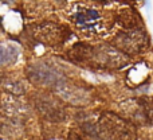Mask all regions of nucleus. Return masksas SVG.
I'll return each mask as SVG.
<instances>
[{"label":"nucleus","mask_w":153,"mask_h":140,"mask_svg":"<svg viewBox=\"0 0 153 140\" xmlns=\"http://www.w3.org/2000/svg\"><path fill=\"white\" fill-rule=\"evenodd\" d=\"M67 16L73 24L87 35L105 37L114 26V16L87 3H74L67 8Z\"/></svg>","instance_id":"f257e3e1"},{"label":"nucleus","mask_w":153,"mask_h":140,"mask_svg":"<svg viewBox=\"0 0 153 140\" xmlns=\"http://www.w3.org/2000/svg\"><path fill=\"white\" fill-rule=\"evenodd\" d=\"M95 127L100 140H137L134 124L114 112L102 113Z\"/></svg>","instance_id":"f03ea898"},{"label":"nucleus","mask_w":153,"mask_h":140,"mask_svg":"<svg viewBox=\"0 0 153 140\" xmlns=\"http://www.w3.org/2000/svg\"><path fill=\"white\" fill-rule=\"evenodd\" d=\"M83 62L94 65L98 69H121L129 62V57L111 45L86 46Z\"/></svg>","instance_id":"7ed1b4c3"},{"label":"nucleus","mask_w":153,"mask_h":140,"mask_svg":"<svg viewBox=\"0 0 153 140\" xmlns=\"http://www.w3.org/2000/svg\"><path fill=\"white\" fill-rule=\"evenodd\" d=\"M111 43L114 47L118 49L124 54L129 55H136L143 51H145L149 47V35L143 27L133 30H124L120 31L116 37L113 38Z\"/></svg>","instance_id":"20e7f679"},{"label":"nucleus","mask_w":153,"mask_h":140,"mask_svg":"<svg viewBox=\"0 0 153 140\" xmlns=\"http://www.w3.org/2000/svg\"><path fill=\"white\" fill-rule=\"evenodd\" d=\"M34 106L36 112L45 120L51 123H63L67 119L66 106L62 104L59 98L48 94V93H40L34 98Z\"/></svg>","instance_id":"39448f33"},{"label":"nucleus","mask_w":153,"mask_h":140,"mask_svg":"<svg viewBox=\"0 0 153 140\" xmlns=\"http://www.w3.org/2000/svg\"><path fill=\"white\" fill-rule=\"evenodd\" d=\"M32 37L36 40L42 42L43 45L56 46L63 43L67 39L70 31L66 27L61 24L53 23V22H45V23L36 24L32 27Z\"/></svg>","instance_id":"423d86ee"},{"label":"nucleus","mask_w":153,"mask_h":140,"mask_svg":"<svg viewBox=\"0 0 153 140\" xmlns=\"http://www.w3.org/2000/svg\"><path fill=\"white\" fill-rule=\"evenodd\" d=\"M28 79L39 86H54L65 81V77L55 67L45 62H35L28 67Z\"/></svg>","instance_id":"0eeeda50"},{"label":"nucleus","mask_w":153,"mask_h":140,"mask_svg":"<svg viewBox=\"0 0 153 140\" xmlns=\"http://www.w3.org/2000/svg\"><path fill=\"white\" fill-rule=\"evenodd\" d=\"M54 89L62 100L71 104V105H86L91 101V94L89 90L83 89L82 86L66 84V81L56 85Z\"/></svg>","instance_id":"6e6552de"},{"label":"nucleus","mask_w":153,"mask_h":140,"mask_svg":"<svg viewBox=\"0 0 153 140\" xmlns=\"http://www.w3.org/2000/svg\"><path fill=\"white\" fill-rule=\"evenodd\" d=\"M0 105H1L3 112L10 119L20 120L30 115V106L26 103H23L22 100H19V97H16L13 94L3 96L1 101H0Z\"/></svg>","instance_id":"1a4fd4ad"},{"label":"nucleus","mask_w":153,"mask_h":140,"mask_svg":"<svg viewBox=\"0 0 153 140\" xmlns=\"http://www.w3.org/2000/svg\"><path fill=\"white\" fill-rule=\"evenodd\" d=\"M151 76V66L146 61H138L128 71V84L130 86H140Z\"/></svg>","instance_id":"9d476101"},{"label":"nucleus","mask_w":153,"mask_h":140,"mask_svg":"<svg viewBox=\"0 0 153 140\" xmlns=\"http://www.w3.org/2000/svg\"><path fill=\"white\" fill-rule=\"evenodd\" d=\"M117 19V23L125 30H133V28H138L140 27V18H138L137 12L133 11L132 8H125L121 10L117 16H114Z\"/></svg>","instance_id":"9b49d317"},{"label":"nucleus","mask_w":153,"mask_h":140,"mask_svg":"<svg viewBox=\"0 0 153 140\" xmlns=\"http://www.w3.org/2000/svg\"><path fill=\"white\" fill-rule=\"evenodd\" d=\"M20 55V49L10 42H0V66L13 64Z\"/></svg>","instance_id":"f8f14e48"},{"label":"nucleus","mask_w":153,"mask_h":140,"mask_svg":"<svg viewBox=\"0 0 153 140\" xmlns=\"http://www.w3.org/2000/svg\"><path fill=\"white\" fill-rule=\"evenodd\" d=\"M67 140H85L83 138H82L79 133H75V132H70L69 133V138H67Z\"/></svg>","instance_id":"ddd939ff"},{"label":"nucleus","mask_w":153,"mask_h":140,"mask_svg":"<svg viewBox=\"0 0 153 140\" xmlns=\"http://www.w3.org/2000/svg\"><path fill=\"white\" fill-rule=\"evenodd\" d=\"M145 8H146V12H151V0H145Z\"/></svg>","instance_id":"4468645a"}]
</instances>
